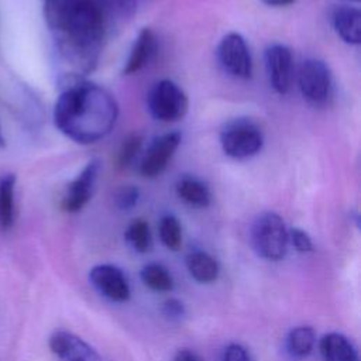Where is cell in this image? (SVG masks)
<instances>
[{"mask_svg": "<svg viewBox=\"0 0 361 361\" xmlns=\"http://www.w3.org/2000/svg\"><path fill=\"white\" fill-rule=\"evenodd\" d=\"M158 48L155 32L151 28H142L130 51V55L123 68V75H134L144 69L155 56Z\"/></svg>", "mask_w": 361, "mask_h": 361, "instance_id": "obj_13", "label": "cell"}, {"mask_svg": "<svg viewBox=\"0 0 361 361\" xmlns=\"http://www.w3.org/2000/svg\"><path fill=\"white\" fill-rule=\"evenodd\" d=\"M141 145H142V137L140 134H131L128 135L120 149H118V154H117V168L118 169H126L128 168L134 159L137 158L140 149H141Z\"/></svg>", "mask_w": 361, "mask_h": 361, "instance_id": "obj_24", "label": "cell"}, {"mask_svg": "<svg viewBox=\"0 0 361 361\" xmlns=\"http://www.w3.org/2000/svg\"><path fill=\"white\" fill-rule=\"evenodd\" d=\"M100 172V161L92 159L79 172V175L68 185L61 202V207L66 213L80 212L92 197L96 179Z\"/></svg>", "mask_w": 361, "mask_h": 361, "instance_id": "obj_11", "label": "cell"}, {"mask_svg": "<svg viewBox=\"0 0 361 361\" xmlns=\"http://www.w3.org/2000/svg\"><path fill=\"white\" fill-rule=\"evenodd\" d=\"M44 17L63 68L62 79L85 78L97 66L111 31L99 0H45Z\"/></svg>", "mask_w": 361, "mask_h": 361, "instance_id": "obj_1", "label": "cell"}, {"mask_svg": "<svg viewBox=\"0 0 361 361\" xmlns=\"http://www.w3.org/2000/svg\"><path fill=\"white\" fill-rule=\"evenodd\" d=\"M264 4L271 6V7H283L295 3V0H261Z\"/></svg>", "mask_w": 361, "mask_h": 361, "instance_id": "obj_30", "label": "cell"}, {"mask_svg": "<svg viewBox=\"0 0 361 361\" xmlns=\"http://www.w3.org/2000/svg\"><path fill=\"white\" fill-rule=\"evenodd\" d=\"M331 25L336 34L350 45L361 42V11L353 6H336L331 11Z\"/></svg>", "mask_w": 361, "mask_h": 361, "instance_id": "obj_14", "label": "cell"}, {"mask_svg": "<svg viewBox=\"0 0 361 361\" xmlns=\"http://www.w3.org/2000/svg\"><path fill=\"white\" fill-rule=\"evenodd\" d=\"M289 243L293 245V248L298 252L306 254L313 251V241L310 235L299 227H293L289 230Z\"/></svg>", "mask_w": 361, "mask_h": 361, "instance_id": "obj_26", "label": "cell"}, {"mask_svg": "<svg viewBox=\"0 0 361 361\" xmlns=\"http://www.w3.org/2000/svg\"><path fill=\"white\" fill-rule=\"evenodd\" d=\"M118 104L104 87L85 78L62 79V90L54 106L56 128L78 144H93L116 126Z\"/></svg>", "mask_w": 361, "mask_h": 361, "instance_id": "obj_2", "label": "cell"}, {"mask_svg": "<svg viewBox=\"0 0 361 361\" xmlns=\"http://www.w3.org/2000/svg\"><path fill=\"white\" fill-rule=\"evenodd\" d=\"M142 283L155 292H171L173 289V276L168 268L158 262H149L140 272Z\"/></svg>", "mask_w": 361, "mask_h": 361, "instance_id": "obj_20", "label": "cell"}, {"mask_svg": "<svg viewBox=\"0 0 361 361\" xmlns=\"http://www.w3.org/2000/svg\"><path fill=\"white\" fill-rule=\"evenodd\" d=\"M176 193L180 200L193 207H207L212 200L210 190L204 182L195 176H182L176 182Z\"/></svg>", "mask_w": 361, "mask_h": 361, "instance_id": "obj_18", "label": "cell"}, {"mask_svg": "<svg viewBox=\"0 0 361 361\" xmlns=\"http://www.w3.org/2000/svg\"><path fill=\"white\" fill-rule=\"evenodd\" d=\"M319 353L322 361H360L353 341L337 331L327 333L319 340Z\"/></svg>", "mask_w": 361, "mask_h": 361, "instance_id": "obj_15", "label": "cell"}, {"mask_svg": "<svg viewBox=\"0 0 361 361\" xmlns=\"http://www.w3.org/2000/svg\"><path fill=\"white\" fill-rule=\"evenodd\" d=\"M316 345V331L312 326H296L289 330L285 338V350L295 361L307 358Z\"/></svg>", "mask_w": 361, "mask_h": 361, "instance_id": "obj_17", "label": "cell"}, {"mask_svg": "<svg viewBox=\"0 0 361 361\" xmlns=\"http://www.w3.org/2000/svg\"><path fill=\"white\" fill-rule=\"evenodd\" d=\"M186 268L189 275L199 283H212L220 275L217 259L206 251L195 250L186 257Z\"/></svg>", "mask_w": 361, "mask_h": 361, "instance_id": "obj_16", "label": "cell"}, {"mask_svg": "<svg viewBox=\"0 0 361 361\" xmlns=\"http://www.w3.org/2000/svg\"><path fill=\"white\" fill-rule=\"evenodd\" d=\"M161 312L162 314L171 320V322H178L180 320L185 314H186V307L183 305L182 300L176 299V298H169L166 299L164 303H162V307H161Z\"/></svg>", "mask_w": 361, "mask_h": 361, "instance_id": "obj_28", "label": "cell"}, {"mask_svg": "<svg viewBox=\"0 0 361 361\" xmlns=\"http://www.w3.org/2000/svg\"><path fill=\"white\" fill-rule=\"evenodd\" d=\"M16 182L13 173H6L0 178V230L7 231L16 221Z\"/></svg>", "mask_w": 361, "mask_h": 361, "instance_id": "obj_19", "label": "cell"}, {"mask_svg": "<svg viewBox=\"0 0 361 361\" xmlns=\"http://www.w3.org/2000/svg\"><path fill=\"white\" fill-rule=\"evenodd\" d=\"M180 140L182 135L178 131H171L155 138L149 144L147 152L141 159V175L145 178H155L161 175L169 165L172 157L175 155V151L180 144Z\"/></svg>", "mask_w": 361, "mask_h": 361, "instance_id": "obj_10", "label": "cell"}, {"mask_svg": "<svg viewBox=\"0 0 361 361\" xmlns=\"http://www.w3.org/2000/svg\"><path fill=\"white\" fill-rule=\"evenodd\" d=\"M220 66L228 75L238 79H248L252 73V59L244 37L238 32H228L217 47Z\"/></svg>", "mask_w": 361, "mask_h": 361, "instance_id": "obj_7", "label": "cell"}, {"mask_svg": "<svg viewBox=\"0 0 361 361\" xmlns=\"http://www.w3.org/2000/svg\"><path fill=\"white\" fill-rule=\"evenodd\" d=\"M265 71L272 89L279 94H286L293 79V56L290 49L282 44H272L264 54Z\"/></svg>", "mask_w": 361, "mask_h": 361, "instance_id": "obj_8", "label": "cell"}, {"mask_svg": "<svg viewBox=\"0 0 361 361\" xmlns=\"http://www.w3.org/2000/svg\"><path fill=\"white\" fill-rule=\"evenodd\" d=\"M173 361H204V358L189 348H182L175 354Z\"/></svg>", "mask_w": 361, "mask_h": 361, "instance_id": "obj_29", "label": "cell"}, {"mask_svg": "<svg viewBox=\"0 0 361 361\" xmlns=\"http://www.w3.org/2000/svg\"><path fill=\"white\" fill-rule=\"evenodd\" d=\"M250 235L251 245L258 257L272 262L285 258L289 245V230L278 213H261L254 220Z\"/></svg>", "mask_w": 361, "mask_h": 361, "instance_id": "obj_3", "label": "cell"}, {"mask_svg": "<svg viewBox=\"0 0 361 361\" xmlns=\"http://www.w3.org/2000/svg\"><path fill=\"white\" fill-rule=\"evenodd\" d=\"M220 361H254L247 347L240 343H230L221 354Z\"/></svg>", "mask_w": 361, "mask_h": 361, "instance_id": "obj_27", "label": "cell"}, {"mask_svg": "<svg viewBox=\"0 0 361 361\" xmlns=\"http://www.w3.org/2000/svg\"><path fill=\"white\" fill-rule=\"evenodd\" d=\"M189 107L183 89L169 79L157 82L148 93V110L155 120L173 123L180 120Z\"/></svg>", "mask_w": 361, "mask_h": 361, "instance_id": "obj_5", "label": "cell"}, {"mask_svg": "<svg viewBox=\"0 0 361 361\" xmlns=\"http://www.w3.org/2000/svg\"><path fill=\"white\" fill-rule=\"evenodd\" d=\"M89 281L96 290L111 302L124 303L131 296V288L124 272L111 264L94 265L89 272Z\"/></svg>", "mask_w": 361, "mask_h": 361, "instance_id": "obj_9", "label": "cell"}, {"mask_svg": "<svg viewBox=\"0 0 361 361\" xmlns=\"http://www.w3.org/2000/svg\"><path fill=\"white\" fill-rule=\"evenodd\" d=\"M138 199H140V190L133 185H127L117 192L116 204L121 210H130L138 203Z\"/></svg>", "mask_w": 361, "mask_h": 361, "instance_id": "obj_25", "label": "cell"}, {"mask_svg": "<svg viewBox=\"0 0 361 361\" xmlns=\"http://www.w3.org/2000/svg\"><path fill=\"white\" fill-rule=\"evenodd\" d=\"M348 1H353V3H358L360 0H348Z\"/></svg>", "mask_w": 361, "mask_h": 361, "instance_id": "obj_32", "label": "cell"}, {"mask_svg": "<svg viewBox=\"0 0 361 361\" xmlns=\"http://www.w3.org/2000/svg\"><path fill=\"white\" fill-rule=\"evenodd\" d=\"M48 345L61 361H102L99 353L87 341L66 330L52 333Z\"/></svg>", "mask_w": 361, "mask_h": 361, "instance_id": "obj_12", "label": "cell"}, {"mask_svg": "<svg viewBox=\"0 0 361 361\" xmlns=\"http://www.w3.org/2000/svg\"><path fill=\"white\" fill-rule=\"evenodd\" d=\"M0 147H4V137L1 133V127H0Z\"/></svg>", "mask_w": 361, "mask_h": 361, "instance_id": "obj_31", "label": "cell"}, {"mask_svg": "<svg viewBox=\"0 0 361 361\" xmlns=\"http://www.w3.org/2000/svg\"><path fill=\"white\" fill-rule=\"evenodd\" d=\"M158 233L161 243L171 251H178L182 245V227L173 214H165L159 220Z\"/></svg>", "mask_w": 361, "mask_h": 361, "instance_id": "obj_23", "label": "cell"}, {"mask_svg": "<svg viewBox=\"0 0 361 361\" xmlns=\"http://www.w3.org/2000/svg\"><path fill=\"white\" fill-rule=\"evenodd\" d=\"M223 152L233 159H247L257 155L264 145V134L257 123L250 118L227 121L220 131Z\"/></svg>", "mask_w": 361, "mask_h": 361, "instance_id": "obj_4", "label": "cell"}, {"mask_svg": "<svg viewBox=\"0 0 361 361\" xmlns=\"http://www.w3.org/2000/svg\"><path fill=\"white\" fill-rule=\"evenodd\" d=\"M298 86L307 103L313 106L327 103L331 96L333 78L326 62L316 58L305 59L298 71Z\"/></svg>", "mask_w": 361, "mask_h": 361, "instance_id": "obj_6", "label": "cell"}, {"mask_svg": "<svg viewBox=\"0 0 361 361\" xmlns=\"http://www.w3.org/2000/svg\"><path fill=\"white\" fill-rule=\"evenodd\" d=\"M111 28L131 18L137 11V0H99Z\"/></svg>", "mask_w": 361, "mask_h": 361, "instance_id": "obj_22", "label": "cell"}, {"mask_svg": "<svg viewBox=\"0 0 361 361\" xmlns=\"http://www.w3.org/2000/svg\"><path fill=\"white\" fill-rule=\"evenodd\" d=\"M124 238L128 243V245L140 254L148 252L152 247V237H151L149 226L142 219H135L128 224V227L124 233Z\"/></svg>", "mask_w": 361, "mask_h": 361, "instance_id": "obj_21", "label": "cell"}]
</instances>
